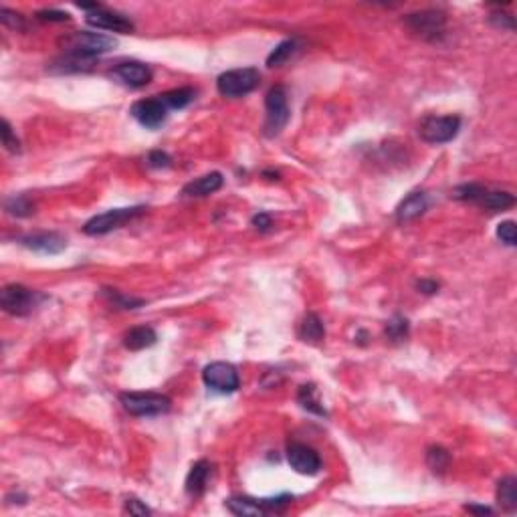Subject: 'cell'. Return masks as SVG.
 I'll return each mask as SVG.
<instances>
[{"label": "cell", "mask_w": 517, "mask_h": 517, "mask_svg": "<svg viewBox=\"0 0 517 517\" xmlns=\"http://www.w3.org/2000/svg\"><path fill=\"white\" fill-rule=\"evenodd\" d=\"M115 79H119V83H124L127 87H144L151 81V71L146 63L139 61H124L114 69Z\"/></svg>", "instance_id": "13"}, {"label": "cell", "mask_w": 517, "mask_h": 517, "mask_svg": "<svg viewBox=\"0 0 517 517\" xmlns=\"http://www.w3.org/2000/svg\"><path fill=\"white\" fill-rule=\"evenodd\" d=\"M465 509L471 513H477V516H491L493 509L489 507H481V505H465Z\"/></svg>", "instance_id": "40"}, {"label": "cell", "mask_w": 517, "mask_h": 517, "mask_svg": "<svg viewBox=\"0 0 517 517\" xmlns=\"http://www.w3.org/2000/svg\"><path fill=\"white\" fill-rule=\"evenodd\" d=\"M85 23L89 26L101 28V31H112V33H122V35H127V33L134 31V23L127 16L107 11L101 4L97 9H93L91 13L85 14Z\"/></svg>", "instance_id": "12"}, {"label": "cell", "mask_w": 517, "mask_h": 517, "mask_svg": "<svg viewBox=\"0 0 517 517\" xmlns=\"http://www.w3.org/2000/svg\"><path fill=\"white\" fill-rule=\"evenodd\" d=\"M265 136L267 138H275L281 134V129L287 126L289 122V100H287V89L283 85H275L267 93L265 97Z\"/></svg>", "instance_id": "3"}, {"label": "cell", "mask_w": 517, "mask_h": 517, "mask_svg": "<svg viewBox=\"0 0 517 517\" xmlns=\"http://www.w3.org/2000/svg\"><path fill=\"white\" fill-rule=\"evenodd\" d=\"M497 237L501 242H505L507 247H516L517 245V228L513 220H505L497 225Z\"/></svg>", "instance_id": "32"}, {"label": "cell", "mask_w": 517, "mask_h": 517, "mask_svg": "<svg viewBox=\"0 0 517 517\" xmlns=\"http://www.w3.org/2000/svg\"><path fill=\"white\" fill-rule=\"evenodd\" d=\"M210 463L208 461H198L190 469L188 477H186V493L192 497H198L206 491L208 487V479H210Z\"/></svg>", "instance_id": "17"}, {"label": "cell", "mask_w": 517, "mask_h": 517, "mask_svg": "<svg viewBox=\"0 0 517 517\" xmlns=\"http://www.w3.org/2000/svg\"><path fill=\"white\" fill-rule=\"evenodd\" d=\"M295 50H297L295 38H287V41L279 43L277 47L271 50V55L267 57V67H281L283 63H287Z\"/></svg>", "instance_id": "25"}, {"label": "cell", "mask_w": 517, "mask_h": 517, "mask_svg": "<svg viewBox=\"0 0 517 517\" xmlns=\"http://www.w3.org/2000/svg\"><path fill=\"white\" fill-rule=\"evenodd\" d=\"M148 166L154 170H162V168H170L172 166V158L162 150H154L148 154Z\"/></svg>", "instance_id": "33"}, {"label": "cell", "mask_w": 517, "mask_h": 517, "mask_svg": "<svg viewBox=\"0 0 517 517\" xmlns=\"http://www.w3.org/2000/svg\"><path fill=\"white\" fill-rule=\"evenodd\" d=\"M497 503L507 513H513L517 509V481L516 477H503L497 483Z\"/></svg>", "instance_id": "21"}, {"label": "cell", "mask_w": 517, "mask_h": 517, "mask_svg": "<svg viewBox=\"0 0 517 517\" xmlns=\"http://www.w3.org/2000/svg\"><path fill=\"white\" fill-rule=\"evenodd\" d=\"M41 299L43 297L38 295L37 291L28 289L25 285H18V283H13V285H6L2 289V293H0V307L6 314H11V316L25 317L35 311V307H37Z\"/></svg>", "instance_id": "5"}, {"label": "cell", "mask_w": 517, "mask_h": 517, "mask_svg": "<svg viewBox=\"0 0 517 517\" xmlns=\"http://www.w3.org/2000/svg\"><path fill=\"white\" fill-rule=\"evenodd\" d=\"M261 75L255 67H242V69H233L216 79V89L225 97H242L251 93L252 89L259 85Z\"/></svg>", "instance_id": "4"}, {"label": "cell", "mask_w": 517, "mask_h": 517, "mask_svg": "<svg viewBox=\"0 0 517 517\" xmlns=\"http://www.w3.org/2000/svg\"><path fill=\"white\" fill-rule=\"evenodd\" d=\"M103 297L112 303L114 307H119V309H136L139 305H144V299L129 297V295H124V293H119L115 289H103Z\"/></svg>", "instance_id": "28"}, {"label": "cell", "mask_w": 517, "mask_h": 517, "mask_svg": "<svg viewBox=\"0 0 517 517\" xmlns=\"http://www.w3.org/2000/svg\"><path fill=\"white\" fill-rule=\"evenodd\" d=\"M0 136H2V146L6 148L9 151H13V154H16V151H21V142H18V138H16V134L13 132V127H11V124H9V119H2V124H0Z\"/></svg>", "instance_id": "31"}, {"label": "cell", "mask_w": 517, "mask_h": 517, "mask_svg": "<svg viewBox=\"0 0 517 517\" xmlns=\"http://www.w3.org/2000/svg\"><path fill=\"white\" fill-rule=\"evenodd\" d=\"M408 336V321L404 317L396 316L386 326V338L392 341H403Z\"/></svg>", "instance_id": "30"}, {"label": "cell", "mask_w": 517, "mask_h": 517, "mask_svg": "<svg viewBox=\"0 0 517 517\" xmlns=\"http://www.w3.org/2000/svg\"><path fill=\"white\" fill-rule=\"evenodd\" d=\"M487 192V186L483 184H477V182H471V184H461L457 188L451 190V198L453 201H461V202H479V198Z\"/></svg>", "instance_id": "27"}, {"label": "cell", "mask_w": 517, "mask_h": 517, "mask_svg": "<svg viewBox=\"0 0 517 517\" xmlns=\"http://www.w3.org/2000/svg\"><path fill=\"white\" fill-rule=\"evenodd\" d=\"M0 21L6 26H11V28H23V16L13 13V11H9V9H2L0 11Z\"/></svg>", "instance_id": "35"}, {"label": "cell", "mask_w": 517, "mask_h": 517, "mask_svg": "<svg viewBox=\"0 0 517 517\" xmlns=\"http://www.w3.org/2000/svg\"><path fill=\"white\" fill-rule=\"evenodd\" d=\"M126 513H129V516H150L151 513V509L150 507H146V505L142 503L139 499H136V497H132V499H126Z\"/></svg>", "instance_id": "34"}, {"label": "cell", "mask_w": 517, "mask_h": 517, "mask_svg": "<svg viewBox=\"0 0 517 517\" xmlns=\"http://www.w3.org/2000/svg\"><path fill=\"white\" fill-rule=\"evenodd\" d=\"M287 463L299 475H317L321 469V459L316 449L303 442H291L287 447Z\"/></svg>", "instance_id": "11"}, {"label": "cell", "mask_w": 517, "mask_h": 517, "mask_svg": "<svg viewBox=\"0 0 517 517\" xmlns=\"http://www.w3.org/2000/svg\"><path fill=\"white\" fill-rule=\"evenodd\" d=\"M61 45H63L65 53L95 59L97 55L114 50L117 43H115V38L107 37V35L81 31V33H71V35L61 38Z\"/></svg>", "instance_id": "1"}, {"label": "cell", "mask_w": 517, "mask_h": 517, "mask_svg": "<svg viewBox=\"0 0 517 517\" xmlns=\"http://www.w3.org/2000/svg\"><path fill=\"white\" fill-rule=\"evenodd\" d=\"M427 465L430 467L432 473H447V469L451 465V453L444 447H430L427 451Z\"/></svg>", "instance_id": "26"}, {"label": "cell", "mask_w": 517, "mask_h": 517, "mask_svg": "<svg viewBox=\"0 0 517 517\" xmlns=\"http://www.w3.org/2000/svg\"><path fill=\"white\" fill-rule=\"evenodd\" d=\"M491 23L493 25L501 26V28H513V18H511L509 14H501V13L491 14Z\"/></svg>", "instance_id": "39"}, {"label": "cell", "mask_w": 517, "mask_h": 517, "mask_svg": "<svg viewBox=\"0 0 517 517\" xmlns=\"http://www.w3.org/2000/svg\"><path fill=\"white\" fill-rule=\"evenodd\" d=\"M227 507L235 516H265V507L261 499H251V497H230Z\"/></svg>", "instance_id": "23"}, {"label": "cell", "mask_w": 517, "mask_h": 517, "mask_svg": "<svg viewBox=\"0 0 517 517\" xmlns=\"http://www.w3.org/2000/svg\"><path fill=\"white\" fill-rule=\"evenodd\" d=\"M6 210L14 216H31L35 213V206L26 196H13L6 201Z\"/></svg>", "instance_id": "29"}, {"label": "cell", "mask_w": 517, "mask_h": 517, "mask_svg": "<svg viewBox=\"0 0 517 517\" xmlns=\"http://www.w3.org/2000/svg\"><path fill=\"white\" fill-rule=\"evenodd\" d=\"M225 178L220 172H210V174H204V176L196 178L188 182L184 188H182V196H188V198H202V196H208L216 190L223 186Z\"/></svg>", "instance_id": "16"}, {"label": "cell", "mask_w": 517, "mask_h": 517, "mask_svg": "<svg viewBox=\"0 0 517 517\" xmlns=\"http://www.w3.org/2000/svg\"><path fill=\"white\" fill-rule=\"evenodd\" d=\"M297 403L302 404V408H305L307 412H314L317 417H328V410L319 398L316 384H303L297 392Z\"/></svg>", "instance_id": "20"}, {"label": "cell", "mask_w": 517, "mask_h": 517, "mask_svg": "<svg viewBox=\"0 0 517 517\" xmlns=\"http://www.w3.org/2000/svg\"><path fill=\"white\" fill-rule=\"evenodd\" d=\"M477 204H479L481 208H485V210L499 213V210H507L509 206H513V204H516V198H513V194H509V192L487 190V192L481 196Z\"/></svg>", "instance_id": "22"}, {"label": "cell", "mask_w": 517, "mask_h": 517, "mask_svg": "<svg viewBox=\"0 0 517 517\" xmlns=\"http://www.w3.org/2000/svg\"><path fill=\"white\" fill-rule=\"evenodd\" d=\"M160 101L164 103L168 110H184L186 105H190L194 97H196V91L192 87H180L172 89V91H166L162 95H158Z\"/></svg>", "instance_id": "24"}, {"label": "cell", "mask_w": 517, "mask_h": 517, "mask_svg": "<svg viewBox=\"0 0 517 517\" xmlns=\"http://www.w3.org/2000/svg\"><path fill=\"white\" fill-rule=\"evenodd\" d=\"M146 208L144 206H134V208H114V210H107L103 215L93 216L89 218L87 223L83 225V233L89 237H100V235H107L115 228L124 227L126 223L134 220L136 216L144 215Z\"/></svg>", "instance_id": "6"}, {"label": "cell", "mask_w": 517, "mask_h": 517, "mask_svg": "<svg viewBox=\"0 0 517 517\" xmlns=\"http://www.w3.org/2000/svg\"><path fill=\"white\" fill-rule=\"evenodd\" d=\"M297 336L307 343H319L326 338V328H324V321L319 319L316 314H307L303 317L299 329H297Z\"/></svg>", "instance_id": "19"}, {"label": "cell", "mask_w": 517, "mask_h": 517, "mask_svg": "<svg viewBox=\"0 0 517 517\" xmlns=\"http://www.w3.org/2000/svg\"><path fill=\"white\" fill-rule=\"evenodd\" d=\"M406 26L425 41H439L444 35L447 16L441 11H422V13L408 14L404 18Z\"/></svg>", "instance_id": "9"}, {"label": "cell", "mask_w": 517, "mask_h": 517, "mask_svg": "<svg viewBox=\"0 0 517 517\" xmlns=\"http://www.w3.org/2000/svg\"><path fill=\"white\" fill-rule=\"evenodd\" d=\"M252 227L259 228L261 233H265V230L273 227V220H271V216L267 213H259L257 216H252Z\"/></svg>", "instance_id": "37"}, {"label": "cell", "mask_w": 517, "mask_h": 517, "mask_svg": "<svg viewBox=\"0 0 517 517\" xmlns=\"http://www.w3.org/2000/svg\"><path fill=\"white\" fill-rule=\"evenodd\" d=\"M202 380L210 390L218 394H233L239 390L240 378L237 368L228 362H213L202 370Z\"/></svg>", "instance_id": "8"}, {"label": "cell", "mask_w": 517, "mask_h": 517, "mask_svg": "<svg viewBox=\"0 0 517 517\" xmlns=\"http://www.w3.org/2000/svg\"><path fill=\"white\" fill-rule=\"evenodd\" d=\"M459 129H461L459 115H429L422 119L418 132H420V138L427 144L439 146V144H447L457 138Z\"/></svg>", "instance_id": "7"}, {"label": "cell", "mask_w": 517, "mask_h": 517, "mask_svg": "<svg viewBox=\"0 0 517 517\" xmlns=\"http://www.w3.org/2000/svg\"><path fill=\"white\" fill-rule=\"evenodd\" d=\"M427 208H429V196L425 192H412L396 208V220L398 223H410V220L425 215Z\"/></svg>", "instance_id": "15"}, {"label": "cell", "mask_w": 517, "mask_h": 517, "mask_svg": "<svg viewBox=\"0 0 517 517\" xmlns=\"http://www.w3.org/2000/svg\"><path fill=\"white\" fill-rule=\"evenodd\" d=\"M38 21H49V23H65L69 21V14L63 11H41L37 13Z\"/></svg>", "instance_id": "36"}, {"label": "cell", "mask_w": 517, "mask_h": 517, "mask_svg": "<svg viewBox=\"0 0 517 517\" xmlns=\"http://www.w3.org/2000/svg\"><path fill=\"white\" fill-rule=\"evenodd\" d=\"M132 117L138 122L139 126L148 129H158L164 126L168 117V107L160 101V97H150V100H139L132 105Z\"/></svg>", "instance_id": "10"}, {"label": "cell", "mask_w": 517, "mask_h": 517, "mask_svg": "<svg viewBox=\"0 0 517 517\" xmlns=\"http://www.w3.org/2000/svg\"><path fill=\"white\" fill-rule=\"evenodd\" d=\"M119 403L134 417L166 415L172 406V400L166 394H158V392H124L119 394Z\"/></svg>", "instance_id": "2"}, {"label": "cell", "mask_w": 517, "mask_h": 517, "mask_svg": "<svg viewBox=\"0 0 517 517\" xmlns=\"http://www.w3.org/2000/svg\"><path fill=\"white\" fill-rule=\"evenodd\" d=\"M158 341V334L154 331L150 326H138V328H132L124 336V346L132 352H139V350H146Z\"/></svg>", "instance_id": "18"}, {"label": "cell", "mask_w": 517, "mask_h": 517, "mask_svg": "<svg viewBox=\"0 0 517 517\" xmlns=\"http://www.w3.org/2000/svg\"><path fill=\"white\" fill-rule=\"evenodd\" d=\"M417 289L420 291V293H425V295H432V293L439 291V283L432 281V279H420L417 283Z\"/></svg>", "instance_id": "38"}, {"label": "cell", "mask_w": 517, "mask_h": 517, "mask_svg": "<svg viewBox=\"0 0 517 517\" xmlns=\"http://www.w3.org/2000/svg\"><path fill=\"white\" fill-rule=\"evenodd\" d=\"M21 245L31 249V251L41 252V255H59L61 251H65L67 240L59 233H35V235L23 237Z\"/></svg>", "instance_id": "14"}]
</instances>
